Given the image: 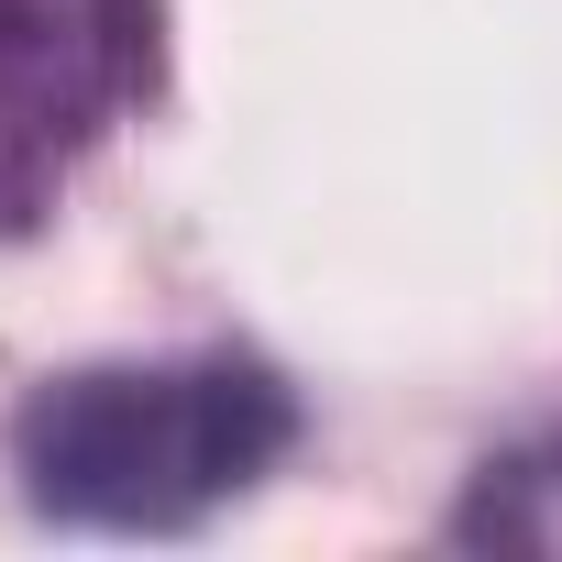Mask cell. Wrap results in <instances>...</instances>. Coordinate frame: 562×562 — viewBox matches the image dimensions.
Returning a JSON list of instances; mask_svg holds the SVG:
<instances>
[{"mask_svg": "<svg viewBox=\"0 0 562 562\" xmlns=\"http://www.w3.org/2000/svg\"><path fill=\"white\" fill-rule=\"evenodd\" d=\"M299 408L254 364H89L23 397V496L67 529H188L288 452Z\"/></svg>", "mask_w": 562, "mask_h": 562, "instance_id": "obj_1", "label": "cell"}, {"mask_svg": "<svg viewBox=\"0 0 562 562\" xmlns=\"http://www.w3.org/2000/svg\"><path fill=\"white\" fill-rule=\"evenodd\" d=\"M144 67V0H0V221H34L67 144Z\"/></svg>", "mask_w": 562, "mask_h": 562, "instance_id": "obj_2", "label": "cell"}]
</instances>
